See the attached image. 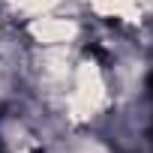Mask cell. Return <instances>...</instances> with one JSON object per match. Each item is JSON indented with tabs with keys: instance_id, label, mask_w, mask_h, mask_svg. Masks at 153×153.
I'll return each mask as SVG.
<instances>
[{
	"instance_id": "2",
	"label": "cell",
	"mask_w": 153,
	"mask_h": 153,
	"mask_svg": "<svg viewBox=\"0 0 153 153\" xmlns=\"http://www.w3.org/2000/svg\"><path fill=\"white\" fill-rule=\"evenodd\" d=\"M0 153H3V144H0Z\"/></svg>"
},
{
	"instance_id": "1",
	"label": "cell",
	"mask_w": 153,
	"mask_h": 153,
	"mask_svg": "<svg viewBox=\"0 0 153 153\" xmlns=\"http://www.w3.org/2000/svg\"><path fill=\"white\" fill-rule=\"evenodd\" d=\"M147 87H150V99H153V72H150V78H147Z\"/></svg>"
}]
</instances>
